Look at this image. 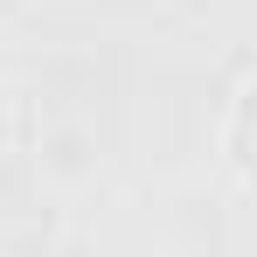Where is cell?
<instances>
[{
  "mask_svg": "<svg viewBox=\"0 0 257 257\" xmlns=\"http://www.w3.org/2000/svg\"><path fill=\"white\" fill-rule=\"evenodd\" d=\"M222 160H229V174L257 195V70L236 84L229 111H222Z\"/></svg>",
  "mask_w": 257,
  "mask_h": 257,
  "instance_id": "1",
  "label": "cell"
}]
</instances>
